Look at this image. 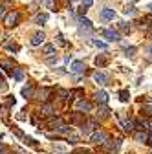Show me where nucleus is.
<instances>
[{"label":"nucleus","instance_id":"nucleus-1","mask_svg":"<svg viewBox=\"0 0 152 154\" xmlns=\"http://www.w3.org/2000/svg\"><path fill=\"white\" fill-rule=\"evenodd\" d=\"M121 147V141L119 140H105L101 143V150L106 152V154H114V152H117Z\"/></svg>","mask_w":152,"mask_h":154},{"label":"nucleus","instance_id":"nucleus-2","mask_svg":"<svg viewBox=\"0 0 152 154\" xmlns=\"http://www.w3.org/2000/svg\"><path fill=\"white\" fill-rule=\"evenodd\" d=\"M105 140H106V134L101 132V130H96L93 134H90V141H92V143H96V145H101Z\"/></svg>","mask_w":152,"mask_h":154},{"label":"nucleus","instance_id":"nucleus-3","mask_svg":"<svg viewBox=\"0 0 152 154\" xmlns=\"http://www.w3.org/2000/svg\"><path fill=\"white\" fill-rule=\"evenodd\" d=\"M18 18H20V15H18L17 11H11V13H8V17H6V26H17V22H18Z\"/></svg>","mask_w":152,"mask_h":154},{"label":"nucleus","instance_id":"nucleus-4","mask_svg":"<svg viewBox=\"0 0 152 154\" xmlns=\"http://www.w3.org/2000/svg\"><path fill=\"white\" fill-rule=\"evenodd\" d=\"M103 35L108 38L110 42H117V41H121V35H119L117 31H114V29H105V31H103Z\"/></svg>","mask_w":152,"mask_h":154},{"label":"nucleus","instance_id":"nucleus-5","mask_svg":"<svg viewBox=\"0 0 152 154\" xmlns=\"http://www.w3.org/2000/svg\"><path fill=\"white\" fill-rule=\"evenodd\" d=\"M99 17H101V20H114V17H116V11L110 9V8H105V9H101Z\"/></svg>","mask_w":152,"mask_h":154},{"label":"nucleus","instance_id":"nucleus-6","mask_svg":"<svg viewBox=\"0 0 152 154\" xmlns=\"http://www.w3.org/2000/svg\"><path fill=\"white\" fill-rule=\"evenodd\" d=\"M22 95H24V97H35V85L33 83H28L24 88H22Z\"/></svg>","mask_w":152,"mask_h":154},{"label":"nucleus","instance_id":"nucleus-7","mask_svg":"<svg viewBox=\"0 0 152 154\" xmlns=\"http://www.w3.org/2000/svg\"><path fill=\"white\" fill-rule=\"evenodd\" d=\"M44 38H46V37H44L42 31H37V33L31 37V46H41V44L44 42Z\"/></svg>","mask_w":152,"mask_h":154},{"label":"nucleus","instance_id":"nucleus-8","mask_svg":"<svg viewBox=\"0 0 152 154\" xmlns=\"http://www.w3.org/2000/svg\"><path fill=\"white\" fill-rule=\"evenodd\" d=\"M84 68H86V64H84L83 61H73L71 66H70V70H71L73 73H81V72H84Z\"/></svg>","mask_w":152,"mask_h":154},{"label":"nucleus","instance_id":"nucleus-9","mask_svg":"<svg viewBox=\"0 0 152 154\" xmlns=\"http://www.w3.org/2000/svg\"><path fill=\"white\" fill-rule=\"evenodd\" d=\"M96 101H97V105H106L108 103V94L105 90H99L96 94Z\"/></svg>","mask_w":152,"mask_h":154},{"label":"nucleus","instance_id":"nucleus-10","mask_svg":"<svg viewBox=\"0 0 152 154\" xmlns=\"http://www.w3.org/2000/svg\"><path fill=\"white\" fill-rule=\"evenodd\" d=\"M97 118H99V119L110 118V108H108L106 105H101V106H99V110H97Z\"/></svg>","mask_w":152,"mask_h":154},{"label":"nucleus","instance_id":"nucleus-11","mask_svg":"<svg viewBox=\"0 0 152 154\" xmlns=\"http://www.w3.org/2000/svg\"><path fill=\"white\" fill-rule=\"evenodd\" d=\"M77 110H79V112H90V110H92V103L86 101V99H81V101L77 103Z\"/></svg>","mask_w":152,"mask_h":154},{"label":"nucleus","instance_id":"nucleus-12","mask_svg":"<svg viewBox=\"0 0 152 154\" xmlns=\"http://www.w3.org/2000/svg\"><path fill=\"white\" fill-rule=\"evenodd\" d=\"M93 79H96V83H99V85H106L108 83V75L103 73V72H96L93 73Z\"/></svg>","mask_w":152,"mask_h":154},{"label":"nucleus","instance_id":"nucleus-13","mask_svg":"<svg viewBox=\"0 0 152 154\" xmlns=\"http://www.w3.org/2000/svg\"><path fill=\"white\" fill-rule=\"evenodd\" d=\"M0 66H2V68L6 70V73H9V75H11V73H13V70H15V68H13V64H11V63H9L8 59L0 61Z\"/></svg>","mask_w":152,"mask_h":154},{"label":"nucleus","instance_id":"nucleus-14","mask_svg":"<svg viewBox=\"0 0 152 154\" xmlns=\"http://www.w3.org/2000/svg\"><path fill=\"white\" fill-rule=\"evenodd\" d=\"M48 18H50L48 13H39V15L35 17V22H37V24H46V22H48Z\"/></svg>","mask_w":152,"mask_h":154},{"label":"nucleus","instance_id":"nucleus-15","mask_svg":"<svg viewBox=\"0 0 152 154\" xmlns=\"http://www.w3.org/2000/svg\"><path fill=\"white\" fill-rule=\"evenodd\" d=\"M121 125H123V128H125L126 132H132V130H134V121H132V119H121Z\"/></svg>","mask_w":152,"mask_h":154},{"label":"nucleus","instance_id":"nucleus-16","mask_svg":"<svg viewBox=\"0 0 152 154\" xmlns=\"http://www.w3.org/2000/svg\"><path fill=\"white\" fill-rule=\"evenodd\" d=\"M68 95H70V97H68L70 101H73V99H79V95H84V90H83V88H77V90L70 92Z\"/></svg>","mask_w":152,"mask_h":154},{"label":"nucleus","instance_id":"nucleus-17","mask_svg":"<svg viewBox=\"0 0 152 154\" xmlns=\"http://www.w3.org/2000/svg\"><path fill=\"white\" fill-rule=\"evenodd\" d=\"M79 24H81V29H86V31H92L93 29V26H92V22L88 20V18H81Z\"/></svg>","mask_w":152,"mask_h":154},{"label":"nucleus","instance_id":"nucleus-18","mask_svg":"<svg viewBox=\"0 0 152 154\" xmlns=\"http://www.w3.org/2000/svg\"><path fill=\"white\" fill-rule=\"evenodd\" d=\"M42 53L48 55V57H50V55H55V44H46V46L42 48Z\"/></svg>","mask_w":152,"mask_h":154},{"label":"nucleus","instance_id":"nucleus-19","mask_svg":"<svg viewBox=\"0 0 152 154\" xmlns=\"http://www.w3.org/2000/svg\"><path fill=\"white\" fill-rule=\"evenodd\" d=\"M53 112H55V108H53L51 103H46V105L42 106V114H44V116H51Z\"/></svg>","mask_w":152,"mask_h":154},{"label":"nucleus","instance_id":"nucleus-20","mask_svg":"<svg viewBox=\"0 0 152 154\" xmlns=\"http://www.w3.org/2000/svg\"><path fill=\"white\" fill-rule=\"evenodd\" d=\"M106 63H108V57H105V55L96 57V64H97V66H106Z\"/></svg>","mask_w":152,"mask_h":154},{"label":"nucleus","instance_id":"nucleus-21","mask_svg":"<svg viewBox=\"0 0 152 154\" xmlns=\"http://www.w3.org/2000/svg\"><path fill=\"white\" fill-rule=\"evenodd\" d=\"M13 75H15V79H17V81H22V77H24L22 68H15V70H13Z\"/></svg>","mask_w":152,"mask_h":154},{"label":"nucleus","instance_id":"nucleus-22","mask_svg":"<svg viewBox=\"0 0 152 154\" xmlns=\"http://www.w3.org/2000/svg\"><path fill=\"white\" fill-rule=\"evenodd\" d=\"M81 4H83V9H81V13H86V9L93 4V0H81Z\"/></svg>","mask_w":152,"mask_h":154},{"label":"nucleus","instance_id":"nucleus-23","mask_svg":"<svg viewBox=\"0 0 152 154\" xmlns=\"http://www.w3.org/2000/svg\"><path fill=\"white\" fill-rule=\"evenodd\" d=\"M79 121H83V123H84V119H83L81 112H75V114L71 116V123H79Z\"/></svg>","mask_w":152,"mask_h":154},{"label":"nucleus","instance_id":"nucleus-24","mask_svg":"<svg viewBox=\"0 0 152 154\" xmlns=\"http://www.w3.org/2000/svg\"><path fill=\"white\" fill-rule=\"evenodd\" d=\"M128 97H130L128 90H121V92H119V99H121L123 103H126V101H128Z\"/></svg>","mask_w":152,"mask_h":154},{"label":"nucleus","instance_id":"nucleus-25","mask_svg":"<svg viewBox=\"0 0 152 154\" xmlns=\"http://www.w3.org/2000/svg\"><path fill=\"white\" fill-rule=\"evenodd\" d=\"M141 112L147 116V118H152V106H148V105L147 106H141Z\"/></svg>","mask_w":152,"mask_h":154},{"label":"nucleus","instance_id":"nucleus-26","mask_svg":"<svg viewBox=\"0 0 152 154\" xmlns=\"http://www.w3.org/2000/svg\"><path fill=\"white\" fill-rule=\"evenodd\" d=\"M92 44L96 46V48H101V50H105V48H106V44H105L103 41H97V38H93V41H92Z\"/></svg>","mask_w":152,"mask_h":154},{"label":"nucleus","instance_id":"nucleus-27","mask_svg":"<svg viewBox=\"0 0 152 154\" xmlns=\"http://www.w3.org/2000/svg\"><path fill=\"white\" fill-rule=\"evenodd\" d=\"M123 13H125L126 17H130V15H134V13H136V8H134V6H128V8L123 9Z\"/></svg>","mask_w":152,"mask_h":154},{"label":"nucleus","instance_id":"nucleus-28","mask_svg":"<svg viewBox=\"0 0 152 154\" xmlns=\"http://www.w3.org/2000/svg\"><path fill=\"white\" fill-rule=\"evenodd\" d=\"M134 53H136V48H134V46L125 48V55H126V57H134Z\"/></svg>","mask_w":152,"mask_h":154},{"label":"nucleus","instance_id":"nucleus-29","mask_svg":"<svg viewBox=\"0 0 152 154\" xmlns=\"http://www.w3.org/2000/svg\"><path fill=\"white\" fill-rule=\"evenodd\" d=\"M136 141H139V143H145V141H147V134H141V132H138V134H136Z\"/></svg>","mask_w":152,"mask_h":154},{"label":"nucleus","instance_id":"nucleus-30","mask_svg":"<svg viewBox=\"0 0 152 154\" xmlns=\"http://www.w3.org/2000/svg\"><path fill=\"white\" fill-rule=\"evenodd\" d=\"M73 154H93L90 149H75V152Z\"/></svg>","mask_w":152,"mask_h":154},{"label":"nucleus","instance_id":"nucleus-31","mask_svg":"<svg viewBox=\"0 0 152 154\" xmlns=\"http://www.w3.org/2000/svg\"><path fill=\"white\" fill-rule=\"evenodd\" d=\"M119 29L125 31V33H130V26H126L125 22H119Z\"/></svg>","mask_w":152,"mask_h":154},{"label":"nucleus","instance_id":"nucleus-32","mask_svg":"<svg viewBox=\"0 0 152 154\" xmlns=\"http://www.w3.org/2000/svg\"><path fill=\"white\" fill-rule=\"evenodd\" d=\"M6 48L11 50V51H18V46L17 44H11V42H6Z\"/></svg>","mask_w":152,"mask_h":154},{"label":"nucleus","instance_id":"nucleus-33","mask_svg":"<svg viewBox=\"0 0 152 154\" xmlns=\"http://www.w3.org/2000/svg\"><path fill=\"white\" fill-rule=\"evenodd\" d=\"M15 105V97H13V95H9V97H8V103H6V106H13Z\"/></svg>","mask_w":152,"mask_h":154},{"label":"nucleus","instance_id":"nucleus-34","mask_svg":"<svg viewBox=\"0 0 152 154\" xmlns=\"http://www.w3.org/2000/svg\"><path fill=\"white\" fill-rule=\"evenodd\" d=\"M13 150H15V154H26V152H24V150H22L20 147H15Z\"/></svg>","mask_w":152,"mask_h":154},{"label":"nucleus","instance_id":"nucleus-35","mask_svg":"<svg viewBox=\"0 0 152 154\" xmlns=\"http://www.w3.org/2000/svg\"><path fill=\"white\" fill-rule=\"evenodd\" d=\"M145 143H148V145L152 147V132H150V134H148V136H147V141H145Z\"/></svg>","mask_w":152,"mask_h":154},{"label":"nucleus","instance_id":"nucleus-36","mask_svg":"<svg viewBox=\"0 0 152 154\" xmlns=\"http://www.w3.org/2000/svg\"><path fill=\"white\" fill-rule=\"evenodd\" d=\"M147 53H148V59H150V61H152V44H150V46H148V48H147Z\"/></svg>","mask_w":152,"mask_h":154},{"label":"nucleus","instance_id":"nucleus-37","mask_svg":"<svg viewBox=\"0 0 152 154\" xmlns=\"http://www.w3.org/2000/svg\"><path fill=\"white\" fill-rule=\"evenodd\" d=\"M2 15H4V8H0V18H2Z\"/></svg>","mask_w":152,"mask_h":154},{"label":"nucleus","instance_id":"nucleus-38","mask_svg":"<svg viewBox=\"0 0 152 154\" xmlns=\"http://www.w3.org/2000/svg\"><path fill=\"white\" fill-rule=\"evenodd\" d=\"M0 83H4V77H2V73H0Z\"/></svg>","mask_w":152,"mask_h":154},{"label":"nucleus","instance_id":"nucleus-39","mask_svg":"<svg viewBox=\"0 0 152 154\" xmlns=\"http://www.w3.org/2000/svg\"><path fill=\"white\" fill-rule=\"evenodd\" d=\"M148 38H150V41H152V31H150V33H148Z\"/></svg>","mask_w":152,"mask_h":154},{"label":"nucleus","instance_id":"nucleus-40","mask_svg":"<svg viewBox=\"0 0 152 154\" xmlns=\"http://www.w3.org/2000/svg\"><path fill=\"white\" fill-rule=\"evenodd\" d=\"M147 8H148V9H150V11H152V4H148V6H147Z\"/></svg>","mask_w":152,"mask_h":154},{"label":"nucleus","instance_id":"nucleus-41","mask_svg":"<svg viewBox=\"0 0 152 154\" xmlns=\"http://www.w3.org/2000/svg\"><path fill=\"white\" fill-rule=\"evenodd\" d=\"M150 154H152V152H150Z\"/></svg>","mask_w":152,"mask_h":154}]
</instances>
